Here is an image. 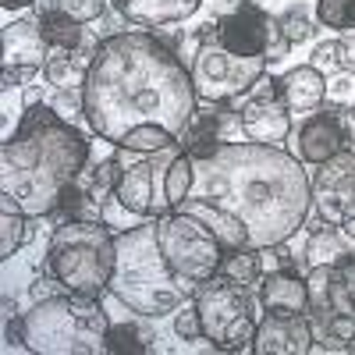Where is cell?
<instances>
[{"instance_id": "obj_31", "label": "cell", "mask_w": 355, "mask_h": 355, "mask_svg": "<svg viewBox=\"0 0 355 355\" xmlns=\"http://www.w3.org/2000/svg\"><path fill=\"white\" fill-rule=\"evenodd\" d=\"M50 107L61 114L64 121L75 125V117H78V114L85 117V89H82V85H75V89H57V96L50 100Z\"/></svg>"}, {"instance_id": "obj_15", "label": "cell", "mask_w": 355, "mask_h": 355, "mask_svg": "<svg viewBox=\"0 0 355 355\" xmlns=\"http://www.w3.org/2000/svg\"><path fill=\"white\" fill-rule=\"evenodd\" d=\"M288 153L299 160V164H309V167H320L323 160H331L338 150H345V125H341V114L334 110H323L316 107L299 128H291L288 135Z\"/></svg>"}, {"instance_id": "obj_13", "label": "cell", "mask_w": 355, "mask_h": 355, "mask_svg": "<svg viewBox=\"0 0 355 355\" xmlns=\"http://www.w3.org/2000/svg\"><path fill=\"white\" fill-rule=\"evenodd\" d=\"M0 43H4V57H0L4 78H0V82L28 85L36 78V71H43L46 61H50V43H46V36H43V28H40L36 18H18V21L4 25Z\"/></svg>"}, {"instance_id": "obj_27", "label": "cell", "mask_w": 355, "mask_h": 355, "mask_svg": "<svg viewBox=\"0 0 355 355\" xmlns=\"http://www.w3.org/2000/svg\"><path fill=\"white\" fill-rule=\"evenodd\" d=\"M316 21L338 28V33H355V0H316Z\"/></svg>"}, {"instance_id": "obj_29", "label": "cell", "mask_w": 355, "mask_h": 355, "mask_svg": "<svg viewBox=\"0 0 355 355\" xmlns=\"http://www.w3.org/2000/svg\"><path fill=\"white\" fill-rule=\"evenodd\" d=\"M107 352L114 355H146L150 352V345H146V338L135 331V327H114L110 323V331H107Z\"/></svg>"}, {"instance_id": "obj_8", "label": "cell", "mask_w": 355, "mask_h": 355, "mask_svg": "<svg viewBox=\"0 0 355 355\" xmlns=\"http://www.w3.org/2000/svg\"><path fill=\"white\" fill-rule=\"evenodd\" d=\"M157 239H160L164 259L174 270V277L182 284H189L192 291H196V284L217 277L220 259L227 252L220 245V239L199 217L182 214V210H171V214L157 217Z\"/></svg>"}, {"instance_id": "obj_11", "label": "cell", "mask_w": 355, "mask_h": 355, "mask_svg": "<svg viewBox=\"0 0 355 355\" xmlns=\"http://www.w3.org/2000/svg\"><path fill=\"white\" fill-rule=\"evenodd\" d=\"M214 40L220 46H227L231 53L263 57L266 64L284 61L288 50H291V43L284 40L277 18L266 15L259 4H252V0H239V4H234L224 18H217Z\"/></svg>"}, {"instance_id": "obj_37", "label": "cell", "mask_w": 355, "mask_h": 355, "mask_svg": "<svg viewBox=\"0 0 355 355\" xmlns=\"http://www.w3.org/2000/svg\"><path fill=\"white\" fill-rule=\"evenodd\" d=\"M4 11H25V8H36V0H0Z\"/></svg>"}, {"instance_id": "obj_1", "label": "cell", "mask_w": 355, "mask_h": 355, "mask_svg": "<svg viewBox=\"0 0 355 355\" xmlns=\"http://www.w3.org/2000/svg\"><path fill=\"white\" fill-rule=\"evenodd\" d=\"M189 157L192 185L174 210L199 217L224 249H277L306 224L309 174L281 146L214 142Z\"/></svg>"}, {"instance_id": "obj_6", "label": "cell", "mask_w": 355, "mask_h": 355, "mask_svg": "<svg viewBox=\"0 0 355 355\" xmlns=\"http://www.w3.org/2000/svg\"><path fill=\"white\" fill-rule=\"evenodd\" d=\"M117 245L114 234L96 217H68L53 227L46 245V270L64 291L103 299L110 291Z\"/></svg>"}, {"instance_id": "obj_38", "label": "cell", "mask_w": 355, "mask_h": 355, "mask_svg": "<svg viewBox=\"0 0 355 355\" xmlns=\"http://www.w3.org/2000/svg\"><path fill=\"white\" fill-rule=\"evenodd\" d=\"M348 231H355V217H352V220H348Z\"/></svg>"}, {"instance_id": "obj_16", "label": "cell", "mask_w": 355, "mask_h": 355, "mask_svg": "<svg viewBox=\"0 0 355 355\" xmlns=\"http://www.w3.org/2000/svg\"><path fill=\"white\" fill-rule=\"evenodd\" d=\"M313 348L316 341H313V327H309L306 313L302 316L266 313L256 323V338H252L256 355H309Z\"/></svg>"}, {"instance_id": "obj_36", "label": "cell", "mask_w": 355, "mask_h": 355, "mask_svg": "<svg viewBox=\"0 0 355 355\" xmlns=\"http://www.w3.org/2000/svg\"><path fill=\"white\" fill-rule=\"evenodd\" d=\"M341 274H345V288H348V299H352V306H355V266L348 263V266H341Z\"/></svg>"}, {"instance_id": "obj_21", "label": "cell", "mask_w": 355, "mask_h": 355, "mask_svg": "<svg viewBox=\"0 0 355 355\" xmlns=\"http://www.w3.org/2000/svg\"><path fill=\"white\" fill-rule=\"evenodd\" d=\"M25 234V210L11 196H0V259H11L21 249Z\"/></svg>"}, {"instance_id": "obj_24", "label": "cell", "mask_w": 355, "mask_h": 355, "mask_svg": "<svg viewBox=\"0 0 355 355\" xmlns=\"http://www.w3.org/2000/svg\"><path fill=\"white\" fill-rule=\"evenodd\" d=\"M110 0H36V15H68L78 25L103 18Z\"/></svg>"}, {"instance_id": "obj_34", "label": "cell", "mask_w": 355, "mask_h": 355, "mask_svg": "<svg viewBox=\"0 0 355 355\" xmlns=\"http://www.w3.org/2000/svg\"><path fill=\"white\" fill-rule=\"evenodd\" d=\"M334 57H338V40H327V43H320V46L313 50V61H309V64L323 71L327 64H334Z\"/></svg>"}, {"instance_id": "obj_18", "label": "cell", "mask_w": 355, "mask_h": 355, "mask_svg": "<svg viewBox=\"0 0 355 355\" xmlns=\"http://www.w3.org/2000/svg\"><path fill=\"white\" fill-rule=\"evenodd\" d=\"M110 4L132 25L157 28V25H174V21L192 18L202 0H110Z\"/></svg>"}, {"instance_id": "obj_3", "label": "cell", "mask_w": 355, "mask_h": 355, "mask_svg": "<svg viewBox=\"0 0 355 355\" xmlns=\"http://www.w3.org/2000/svg\"><path fill=\"white\" fill-rule=\"evenodd\" d=\"M89 160L85 135L50 103H33L25 121L0 146V196H11L25 217L57 214Z\"/></svg>"}, {"instance_id": "obj_7", "label": "cell", "mask_w": 355, "mask_h": 355, "mask_svg": "<svg viewBox=\"0 0 355 355\" xmlns=\"http://www.w3.org/2000/svg\"><path fill=\"white\" fill-rule=\"evenodd\" d=\"M196 313L202 323V338L214 341L224 352H252L256 338V316L245 284H234L227 277H210L196 284Z\"/></svg>"}, {"instance_id": "obj_23", "label": "cell", "mask_w": 355, "mask_h": 355, "mask_svg": "<svg viewBox=\"0 0 355 355\" xmlns=\"http://www.w3.org/2000/svg\"><path fill=\"white\" fill-rule=\"evenodd\" d=\"M114 185H117V160L114 157L103 160V164H96V167H89V171H82V178H78L82 196L93 202V206H103L114 196Z\"/></svg>"}, {"instance_id": "obj_35", "label": "cell", "mask_w": 355, "mask_h": 355, "mask_svg": "<svg viewBox=\"0 0 355 355\" xmlns=\"http://www.w3.org/2000/svg\"><path fill=\"white\" fill-rule=\"evenodd\" d=\"M341 125H345V142L355 150V103H348V107L341 110Z\"/></svg>"}, {"instance_id": "obj_5", "label": "cell", "mask_w": 355, "mask_h": 355, "mask_svg": "<svg viewBox=\"0 0 355 355\" xmlns=\"http://www.w3.org/2000/svg\"><path fill=\"white\" fill-rule=\"evenodd\" d=\"M25 338L21 348L33 355H100L107 352L110 320L100 299L75 291H53L21 313Z\"/></svg>"}, {"instance_id": "obj_17", "label": "cell", "mask_w": 355, "mask_h": 355, "mask_svg": "<svg viewBox=\"0 0 355 355\" xmlns=\"http://www.w3.org/2000/svg\"><path fill=\"white\" fill-rule=\"evenodd\" d=\"M259 302L266 313H277V316H302L309 306V288L306 277H299L295 270H274V274H263L259 277Z\"/></svg>"}, {"instance_id": "obj_2", "label": "cell", "mask_w": 355, "mask_h": 355, "mask_svg": "<svg viewBox=\"0 0 355 355\" xmlns=\"http://www.w3.org/2000/svg\"><path fill=\"white\" fill-rule=\"evenodd\" d=\"M85 125L117 150L153 153L178 142L196 117L192 71L150 33L96 43L85 75Z\"/></svg>"}, {"instance_id": "obj_9", "label": "cell", "mask_w": 355, "mask_h": 355, "mask_svg": "<svg viewBox=\"0 0 355 355\" xmlns=\"http://www.w3.org/2000/svg\"><path fill=\"white\" fill-rule=\"evenodd\" d=\"M185 146L182 139L164 146L153 153H139V150H117L114 146V160H117V185H114V199L125 206L135 217H164L171 214L167 202V171L174 164V157L182 153Z\"/></svg>"}, {"instance_id": "obj_14", "label": "cell", "mask_w": 355, "mask_h": 355, "mask_svg": "<svg viewBox=\"0 0 355 355\" xmlns=\"http://www.w3.org/2000/svg\"><path fill=\"white\" fill-rule=\"evenodd\" d=\"M256 96H249L242 103V135L249 142H263V146H281L291 135V114L281 100V85L277 78H259L256 85ZM249 89V93H252Z\"/></svg>"}, {"instance_id": "obj_30", "label": "cell", "mask_w": 355, "mask_h": 355, "mask_svg": "<svg viewBox=\"0 0 355 355\" xmlns=\"http://www.w3.org/2000/svg\"><path fill=\"white\" fill-rule=\"evenodd\" d=\"M277 25H281V33H284L288 43H302V40L313 36V18H309V11L299 8V4L288 8L284 15H277Z\"/></svg>"}, {"instance_id": "obj_32", "label": "cell", "mask_w": 355, "mask_h": 355, "mask_svg": "<svg viewBox=\"0 0 355 355\" xmlns=\"http://www.w3.org/2000/svg\"><path fill=\"white\" fill-rule=\"evenodd\" d=\"M174 334L182 338V341H199L202 338V323H199L196 306H185V309L174 313Z\"/></svg>"}, {"instance_id": "obj_28", "label": "cell", "mask_w": 355, "mask_h": 355, "mask_svg": "<svg viewBox=\"0 0 355 355\" xmlns=\"http://www.w3.org/2000/svg\"><path fill=\"white\" fill-rule=\"evenodd\" d=\"M189 185H192V157H189V150H182L174 157L171 171H167V202H171V210L189 196Z\"/></svg>"}, {"instance_id": "obj_20", "label": "cell", "mask_w": 355, "mask_h": 355, "mask_svg": "<svg viewBox=\"0 0 355 355\" xmlns=\"http://www.w3.org/2000/svg\"><path fill=\"white\" fill-rule=\"evenodd\" d=\"M306 266L313 270V266H348L355 259V245L348 242L345 227L338 224H323L309 234L306 242V252H302Z\"/></svg>"}, {"instance_id": "obj_33", "label": "cell", "mask_w": 355, "mask_h": 355, "mask_svg": "<svg viewBox=\"0 0 355 355\" xmlns=\"http://www.w3.org/2000/svg\"><path fill=\"white\" fill-rule=\"evenodd\" d=\"M334 64H338L345 75H355V33H348V36L338 40V57H334Z\"/></svg>"}, {"instance_id": "obj_4", "label": "cell", "mask_w": 355, "mask_h": 355, "mask_svg": "<svg viewBox=\"0 0 355 355\" xmlns=\"http://www.w3.org/2000/svg\"><path fill=\"white\" fill-rule=\"evenodd\" d=\"M117 259H114V277H110V295L121 302L128 313L160 320L167 313H178L192 291L174 277V270L164 259L160 239H157V217L139 227H128L114 234Z\"/></svg>"}, {"instance_id": "obj_10", "label": "cell", "mask_w": 355, "mask_h": 355, "mask_svg": "<svg viewBox=\"0 0 355 355\" xmlns=\"http://www.w3.org/2000/svg\"><path fill=\"white\" fill-rule=\"evenodd\" d=\"M192 85H196V96L206 103H231L239 100L242 93L266 75V61L263 57H242V53H231L227 46H220L214 40V25H206L202 43L196 50V61H192Z\"/></svg>"}, {"instance_id": "obj_19", "label": "cell", "mask_w": 355, "mask_h": 355, "mask_svg": "<svg viewBox=\"0 0 355 355\" xmlns=\"http://www.w3.org/2000/svg\"><path fill=\"white\" fill-rule=\"evenodd\" d=\"M277 85H281V100L288 110H316L327 100V78L313 64L291 68L288 75L277 78Z\"/></svg>"}, {"instance_id": "obj_12", "label": "cell", "mask_w": 355, "mask_h": 355, "mask_svg": "<svg viewBox=\"0 0 355 355\" xmlns=\"http://www.w3.org/2000/svg\"><path fill=\"white\" fill-rule=\"evenodd\" d=\"M313 192V210L320 214L323 224L348 227L355 217V150L345 146L331 160H323L316 174L309 178Z\"/></svg>"}, {"instance_id": "obj_26", "label": "cell", "mask_w": 355, "mask_h": 355, "mask_svg": "<svg viewBox=\"0 0 355 355\" xmlns=\"http://www.w3.org/2000/svg\"><path fill=\"white\" fill-rule=\"evenodd\" d=\"M25 100H21V85L15 82H0V142L15 139V132L25 121Z\"/></svg>"}, {"instance_id": "obj_22", "label": "cell", "mask_w": 355, "mask_h": 355, "mask_svg": "<svg viewBox=\"0 0 355 355\" xmlns=\"http://www.w3.org/2000/svg\"><path fill=\"white\" fill-rule=\"evenodd\" d=\"M217 274L227 277V281H234V284H245V288L259 284V277H263L259 249H227L224 259H220V270H217Z\"/></svg>"}, {"instance_id": "obj_25", "label": "cell", "mask_w": 355, "mask_h": 355, "mask_svg": "<svg viewBox=\"0 0 355 355\" xmlns=\"http://www.w3.org/2000/svg\"><path fill=\"white\" fill-rule=\"evenodd\" d=\"M40 28H43V36L50 46L57 50H78L82 46V25L68 15H36Z\"/></svg>"}]
</instances>
